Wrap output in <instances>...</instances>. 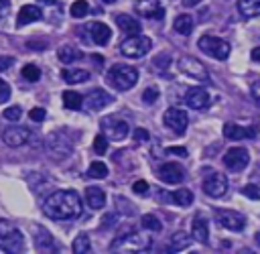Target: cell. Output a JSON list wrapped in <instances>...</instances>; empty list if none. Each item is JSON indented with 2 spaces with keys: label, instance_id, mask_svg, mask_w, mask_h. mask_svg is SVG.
Instances as JSON below:
<instances>
[{
  "label": "cell",
  "instance_id": "4dcf8cb0",
  "mask_svg": "<svg viewBox=\"0 0 260 254\" xmlns=\"http://www.w3.org/2000/svg\"><path fill=\"white\" fill-rule=\"evenodd\" d=\"M175 30L179 35H191V30H193V18L189 14H179L175 18Z\"/></svg>",
  "mask_w": 260,
  "mask_h": 254
},
{
  "label": "cell",
  "instance_id": "7c38bea8",
  "mask_svg": "<svg viewBox=\"0 0 260 254\" xmlns=\"http://www.w3.org/2000/svg\"><path fill=\"white\" fill-rule=\"evenodd\" d=\"M167 128H171L175 134H183L187 130V124H189V118H187V112L185 110H179V108H169L162 116Z\"/></svg>",
  "mask_w": 260,
  "mask_h": 254
},
{
  "label": "cell",
  "instance_id": "6f0895ef",
  "mask_svg": "<svg viewBox=\"0 0 260 254\" xmlns=\"http://www.w3.org/2000/svg\"><path fill=\"white\" fill-rule=\"evenodd\" d=\"M102 2H106V4H112V2H116V0H102Z\"/></svg>",
  "mask_w": 260,
  "mask_h": 254
},
{
  "label": "cell",
  "instance_id": "8d00e7d4",
  "mask_svg": "<svg viewBox=\"0 0 260 254\" xmlns=\"http://www.w3.org/2000/svg\"><path fill=\"white\" fill-rule=\"evenodd\" d=\"M142 228H144V230H152V232H158V230L162 228V224H160V219H158L156 215H152V213H146V215L142 217Z\"/></svg>",
  "mask_w": 260,
  "mask_h": 254
},
{
  "label": "cell",
  "instance_id": "6da1fadb",
  "mask_svg": "<svg viewBox=\"0 0 260 254\" xmlns=\"http://www.w3.org/2000/svg\"><path fill=\"white\" fill-rule=\"evenodd\" d=\"M43 213L51 219H75L81 215V197L71 189L51 193L43 203Z\"/></svg>",
  "mask_w": 260,
  "mask_h": 254
},
{
  "label": "cell",
  "instance_id": "f1b7e54d",
  "mask_svg": "<svg viewBox=\"0 0 260 254\" xmlns=\"http://www.w3.org/2000/svg\"><path fill=\"white\" fill-rule=\"evenodd\" d=\"M57 57H59L61 63L69 65V63H75L77 59H81V53H79L73 45H65V47H61V49L57 51Z\"/></svg>",
  "mask_w": 260,
  "mask_h": 254
},
{
  "label": "cell",
  "instance_id": "681fc988",
  "mask_svg": "<svg viewBox=\"0 0 260 254\" xmlns=\"http://www.w3.org/2000/svg\"><path fill=\"white\" fill-rule=\"evenodd\" d=\"M169 61H171V59H169L167 55H160V57H156V59H154V63H156L158 67H167V65H169Z\"/></svg>",
  "mask_w": 260,
  "mask_h": 254
},
{
  "label": "cell",
  "instance_id": "db71d44e",
  "mask_svg": "<svg viewBox=\"0 0 260 254\" xmlns=\"http://www.w3.org/2000/svg\"><path fill=\"white\" fill-rule=\"evenodd\" d=\"M201 0H183V4L185 6H195V4H199Z\"/></svg>",
  "mask_w": 260,
  "mask_h": 254
},
{
  "label": "cell",
  "instance_id": "1f68e13d",
  "mask_svg": "<svg viewBox=\"0 0 260 254\" xmlns=\"http://www.w3.org/2000/svg\"><path fill=\"white\" fill-rule=\"evenodd\" d=\"M81 104H83V98L77 93V91H65L63 93V106L67 108V110H79L81 108Z\"/></svg>",
  "mask_w": 260,
  "mask_h": 254
},
{
  "label": "cell",
  "instance_id": "c3c4849f",
  "mask_svg": "<svg viewBox=\"0 0 260 254\" xmlns=\"http://www.w3.org/2000/svg\"><path fill=\"white\" fill-rule=\"evenodd\" d=\"M12 63H14V57H0V71L12 67Z\"/></svg>",
  "mask_w": 260,
  "mask_h": 254
},
{
  "label": "cell",
  "instance_id": "cb8c5ba5",
  "mask_svg": "<svg viewBox=\"0 0 260 254\" xmlns=\"http://www.w3.org/2000/svg\"><path fill=\"white\" fill-rule=\"evenodd\" d=\"M160 197H167L175 205H181V207H189L193 203V193L189 189H177L173 193H160Z\"/></svg>",
  "mask_w": 260,
  "mask_h": 254
},
{
  "label": "cell",
  "instance_id": "7a4b0ae2",
  "mask_svg": "<svg viewBox=\"0 0 260 254\" xmlns=\"http://www.w3.org/2000/svg\"><path fill=\"white\" fill-rule=\"evenodd\" d=\"M106 79H108V83H110L114 89H118V91H128L130 87L136 85V81H138V71H136L134 67H130V65L118 63V65H114V67L108 71Z\"/></svg>",
  "mask_w": 260,
  "mask_h": 254
},
{
  "label": "cell",
  "instance_id": "11a10c76",
  "mask_svg": "<svg viewBox=\"0 0 260 254\" xmlns=\"http://www.w3.org/2000/svg\"><path fill=\"white\" fill-rule=\"evenodd\" d=\"M55 2H57V0H39V4H49V6L55 4Z\"/></svg>",
  "mask_w": 260,
  "mask_h": 254
},
{
  "label": "cell",
  "instance_id": "5bb4252c",
  "mask_svg": "<svg viewBox=\"0 0 260 254\" xmlns=\"http://www.w3.org/2000/svg\"><path fill=\"white\" fill-rule=\"evenodd\" d=\"M28 140H30V130L22 128V126H10L2 132V142L12 148H18V146L26 144Z\"/></svg>",
  "mask_w": 260,
  "mask_h": 254
},
{
  "label": "cell",
  "instance_id": "d6986e66",
  "mask_svg": "<svg viewBox=\"0 0 260 254\" xmlns=\"http://www.w3.org/2000/svg\"><path fill=\"white\" fill-rule=\"evenodd\" d=\"M85 106L89 108V110H102V108H106L110 102H112V96L108 93V91H104V89H91L87 96H85Z\"/></svg>",
  "mask_w": 260,
  "mask_h": 254
},
{
  "label": "cell",
  "instance_id": "9a60e30c",
  "mask_svg": "<svg viewBox=\"0 0 260 254\" xmlns=\"http://www.w3.org/2000/svg\"><path fill=\"white\" fill-rule=\"evenodd\" d=\"M156 177H158L162 183L179 185V183L185 179V173H183V169H181L177 163H165V165H160V167H158Z\"/></svg>",
  "mask_w": 260,
  "mask_h": 254
},
{
  "label": "cell",
  "instance_id": "4fadbf2b",
  "mask_svg": "<svg viewBox=\"0 0 260 254\" xmlns=\"http://www.w3.org/2000/svg\"><path fill=\"white\" fill-rule=\"evenodd\" d=\"M250 163V154L246 148H240V146H234L230 148L225 154H223V165L230 169V171H242L246 169Z\"/></svg>",
  "mask_w": 260,
  "mask_h": 254
},
{
  "label": "cell",
  "instance_id": "7bdbcfd3",
  "mask_svg": "<svg viewBox=\"0 0 260 254\" xmlns=\"http://www.w3.org/2000/svg\"><path fill=\"white\" fill-rule=\"evenodd\" d=\"M148 189H150V185H148L146 181H142V179H140V181H136V183H134V187H132V191H134L136 195H146V193H148Z\"/></svg>",
  "mask_w": 260,
  "mask_h": 254
},
{
  "label": "cell",
  "instance_id": "f35d334b",
  "mask_svg": "<svg viewBox=\"0 0 260 254\" xmlns=\"http://www.w3.org/2000/svg\"><path fill=\"white\" fill-rule=\"evenodd\" d=\"M93 150H95L98 154H104V152L108 150V140H106L104 134H98V136H95V140H93Z\"/></svg>",
  "mask_w": 260,
  "mask_h": 254
},
{
  "label": "cell",
  "instance_id": "f546056e",
  "mask_svg": "<svg viewBox=\"0 0 260 254\" xmlns=\"http://www.w3.org/2000/svg\"><path fill=\"white\" fill-rule=\"evenodd\" d=\"M189 244H191V238H189L185 232H175L173 238H171L169 250H171V252H179V250H185Z\"/></svg>",
  "mask_w": 260,
  "mask_h": 254
},
{
  "label": "cell",
  "instance_id": "f5cc1de1",
  "mask_svg": "<svg viewBox=\"0 0 260 254\" xmlns=\"http://www.w3.org/2000/svg\"><path fill=\"white\" fill-rule=\"evenodd\" d=\"M91 59H93V63H95V65H102V63H104L102 55H91Z\"/></svg>",
  "mask_w": 260,
  "mask_h": 254
},
{
  "label": "cell",
  "instance_id": "44dd1931",
  "mask_svg": "<svg viewBox=\"0 0 260 254\" xmlns=\"http://www.w3.org/2000/svg\"><path fill=\"white\" fill-rule=\"evenodd\" d=\"M41 16H43L41 8H37L35 4H24L18 10V14H16V24L18 26H24V24H30L35 20H41Z\"/></svg>",
  "mask_w": 260,
  "mask_h": 254
},
{
  "label": "cell",
  "instance_id": "277c9868",
  "mask_svg": "<svg viewBox=\"0 0 260 254\" xmlns=\"http://www.w3.org/2000/svg\"><path fill=\"white\" fill-rule=\"evenodd\" d=\"M150 238L148 236H142L138 232H132V234H124V236H118L112 244H110V250L112 252H142V250H148L150 248Z\"/></svg>",
  "mask_w": 260,
  "mask_h": 254
},
{
  "label": "cell",
  "instance_id": "836d02e7",
  "mask_svg": "<svg viewBox=\"0 0 260 254\" xmlns=\"http://www.w3.org/2000/svg\"><path fill=\"white\" fill-rule=\"evenodd\" d=\"M87 177H91V179H104V177H108V167H106V163L93 161V163L89 165V169H87Z\"/></svg>",
  "mask_w": 260,
  "mask_h": 254
},
{
  "label": "cell",
  "instance_id": "8fae6325",
  "mask_svg": "<svg viewBox=\"0 0 260 254\" xmlns=\"http://www.w3.org/2000/svg\"><path fill=\"white\" fill-rule=\"evenodd\" d=\"M215 219H217V224L221 228L232 230V232H240L246 226V217L242 213L234 211V209H217L215 211Z\"/></svg>",
  "mask_w": 260,
  "mask_h": 254
},
{
  "label": "cell",
  "instance_id": "30bf717a",
  "mask_svg": "<svg viewBox=\"0 0 260 254\" xmlns=\"http://www.w3.org/2000/svg\"><path fill=\"white\" fill-rule=\"evenodd\" d=\"M102 132H104L106 138L120 142V140H124L128 136V124L124 120H118V118L108 116V118L102 120Z\"/></svg>",
  "mask_w": 260,
  "mask_h": 254
},
{
  "label": "cell",
  "instance_id": "f907efd6",
  "mask_svg": "<svg viewBox=\"0 0 260 254\" xmlns=\"http://www.w3.org/2000/svg\"><path fill=\"white\" fill-rule=\"evenodd\" d=\"M250 57H252V61L260 63V47H254V49H252V53H250Z\"/></svg>",
  "mask_w": 260,
  "mask_h": 254
},
{
  "label": "cell",
  "instance_id": "ffe728a7",
  "mask_svg": "<svg viewBox=\"0 0 260 254\" xmlns=\"http://www.w3.org/2000/svg\"><path fill=\"white\" fill-rule=\"evenodd\" d=\"M87 30H89L91 43H95V45H106V43L110 41V37H112L110 26L104 24V22H89Z\"/></svg>",
  "mask_w": 260,
  "mask_h": 254
},
{
  "label": "cell",
  "instance_id": "d4e9b609",
  "mask_svg": "<svg viewBox=\"0 0 260 254\" xmlns=\"http://www.w3.org/2000/svg\"><path fill=\"white\" fill-rule=\"evenodd\" d=\"M85 201L91 209H102L106 205V193L100 187H87L85 189Z\"/></svg>",
  "mask_w": 260,
  "mask_h": 254
},
{
  "label": "cell",
  "instance_id": "5b68a950",
  "mask_svg": "<svg viewBox=\"0 0 260 254\" xmlns=\"http://www.w3.org/2000/svg\"><path fill=\"white\" fill-rule=\"evenodd\" d=\"M197 45H199V49H201L205 55H211V57L217 59V61L228 59V55H230V51H232L228 41H223V39H219V37H213V35H203Z\"/></svg>",
  "mask_w": 260,
  "mask_h": 254
},
{
  "label": "cell",
  "instance_id": "74e56055",
  "mask_svg": "<svg viewBox=\"0 0 260 254\" xmlns=\"http://www.w3.org/2000/svg\"><path fill=\"white\" fill-rule=\"evenodd\" d=\"M20 116H22V108H20V106H10V108L4 110V118H6L8 122H16Z\"/></svg>",
  "mask_w": 260,
  "mask_h": 254
},
{
  "label": "cell",
  "instance_id": "ab89813d",
  "mask_svg": "<svg viewBox=\"0 0 260 254\" xmlns=\"http://www.w3.org/2000/svg\"><path fill=\"white\" fill-rule=\"evenodd\" d=\"M242 195H246V197H250V199H258L260 197V187H256V185H244L242 187Z\"/></svg>",
  "mask_w": 260,
  "mask_h": 254
},
{
  "label": "cell",
  "instance_id": "ba28073f",
  "mask_svg": "<svg viewBox=\"0 0 260 254\" xmlns=\"http://www.w3.org/2000/svg\"><path fill=\"white\" fill-rule=\"evenodd\" d=\"M177 65H179V71H181V73H185V75H189V77H193V79H197V81H209L207 67H205L199 59H195V57H191V55H185V57L179 59Z\"/></svg>",
  "mask_w": 260,
  "mask_h": 254
},
{
  "label": "cell",
  "instance_id": "b9f144b4",
  "mask_svg": "<svg viewBox=\"0 0 260 254\" xmlns=\"http://www.w3.org/2000/svg\"><path fill=\"white\" fill-rule=\"evenodd\" d=\"M45 116H47V112H45L43 108H32V110L28 112V118H30L32 122H43Z\"/></svg>",
  "mask_w": 260,
  "mask_h": 254
},
{
  "label": "cell",
  "instance_id": "bcb514c9",
  "mask_svg": "<svg viewBox=\"0 0 260 254\" xmlns=\"http://www.w3.org/2000/svg\"><path fill=\"white\" fill-rule=\"evenodd\" d=\"M250 91H252V98L256 100V104L260 106V79L252 83V87H250Z\"/></svg>",
  "mask_w": 260,
  "mask_h": 254
},
{
  "label": "cell",
  "instance_id": "f6af8a7d",
  "mask_svg": "<svg viewBox=\"0 0 260 254\" xmlns=\"http://www.w3.org/2000/svg\"><path fill=\"white\" fill-rule=\"evenodd\" d=\"M167 154H175V156L185 158V156H187V148H185V146H169V148H167Z\"/></svg>",
  "mask_w": 260,
  "mask_h": 254
},
{
  "label": "cell",
  "instance_id": "d590c367",
  "mask_svg": "<svg viewBox=\"0 0 260 254\" xmlns=\"http://www.w3.org/2000/svg\"><path fill=\"white\" fill-rule=\"evenodd\" d=\"M22 77L26 81H39L41 79V69L37 65H32V63H28V65L22 67Z\"/></svg>",
  "mask_w": 260,
  "mask_h": 254
},
{
  "label": "cell",
  "instance_id": "52a82bcc",
  "mask_svg": "<svg viewBox=\"0 0 260 254\" xmlns=\"http://www.w3.org/2000/svg\"><path fill=\"white\" fill-rule=\"evenodd\" d=\"M45 146H47V152L53 156V158H65L71 154L73 150V144L71 140L63 134V132H51L45 140Z\"/></svg>",
  "mask_w": 260,
  "mask_h": 254
},
{
  "label": "cell",
  "instance_id": "3957f363",
  "mask_svg": "<svg viewBox=\"0 0 260 254\" xmlns=\"http://www.w3.org/2000/svg\"><path fill=\"white\" fill-rule=\"evenodd\" d=\"M0 250L18 254L24 250V236L22 232L12 226L8 219H0Z\"/></svg>",
  "mask_w": 260,
  "mask_h": 254
},
{
  "label": "cell",
  "instance_id": "60d3db41",
  "mask_svg": "<svg viewBox=\"0 0 260 254\" xmlns=\"http://www.w3.org/2000/svg\"><path fill=\"white\" fill-rule=\"evenodd\" d=\"M156 98H158V89H156V87H148V89L142 93V100H144L146 104H154Z\"/></svg>",
  "mask_w": 260,
  "mask_h": 254
},
{
  "label": "cell",
  "instance_id": "ee69618b",
  "mask_svg": "<svg viewBox=\"0 0 260 254\" xmlns=\"http://www.w3.org/2000/svg\"><path fill=\"white\" fill-rule=\"evenodd\" d=\"M8 98H10V85L4 79H0V104L8 102Z\"/></svg>",
  "mask_w": 260,
  "mask_h": 254
},
{
  "label": "cell",
  "instance_id": "484cf974",
  "mask_svg": "<svg viewBox=\"0 0 260 254\" xmlns=\"http://www.w3.org/2000/svg\"><path fill=\"white\" fill-rule=\"evenodd\" d=\"M37 230V236H35V246L39 248V250H55L57 246H55V240H53V236L45 230V228H35Z\"/></svg>",
  "mask_w": 260,
  "mask_h": 254
},
{
  "label": "cell",
  "instance_id": "4316f807",
  "mask_svg": "<svg viewBox=\"0 0 260 254\" xmlns=\"http://www.w3.org/2000/svg\"><path fill=\"white\" fill-rule=\"evenodd\" d=\"M238 12L244 18L260 16V0H238Z\"/></svg>",
  "mask_w": 260,
  "mask_h": 254
},
{
  "label": "cell",
  "instance_id": "9f6ffc18",
  "mask_svg": "<svg viewBox=\"0 0 260 254\" xmlns=\"http://www.w3.org/2000/svg\"><path fill=\"white\" fill-rule=\"evenodd\" d=\"M254 240H256V244H258V248H260V232H256V238H254Z\"/></svg>",
  "mask_w": 260,
  "mask_h": 254
},
{
  "label": "cell",
  "instance_id": "9c48e42d",
  "mask_svg": "<svg viewBox=\"0 0 260 254\" xmlns=\"http://www.w3.org/2000/svg\"><path fill=\"white\" fill-rule=\"evenodd\" d=\"M203 191L209 197L225 195V191H228V177L223 173H217V171L205 173V177H203Z\"/></svg>",
  "mask_w": 260,
  "mask_h": 254
},
{
  "label": "cell",
  "instance_id": "ac0fdd59",
  "mask_svg": "<svg viewBox=\"0 0 260 254\" xmlns=\"http://www.w3.org/2000/svg\"><path fill=\"white\" fill-rule=\"evenodd\" d=\"M185 102L193 110H205L209 106V93L203 87H191L185 96Z\"/></svg>",
  "mask_w": 260,
  "mask_h": 254
},
{
  "label": "cell",
  "instance_id": "603a6c76",
  "mask_svg": "<svg viewBox=\"0 0 260 254\" xmlns=\"http://www.w3.org/2000/svg\"><path fill=\"white\" fill-rule=\"evenodd\" d=\"M116 24L120 26L122 33L126 35H138L140 33V22L136 18H132L130 14H118L116 16Z\"/></svg>",
  "mask_w": 260,
  "mask_h": 254
},
{
  "label": "cell",
  "instance_id": "d6a6232c",
  "mask_svg": "<svg viewBox=\"0 0 260 254\" xmlns=\"http://www.w3.org/2000/svg\"><path fill=\"white\" fill-rule=\"evenodd\" d=\"M73 252H77V254H87V252H91V242H89V236H87V234H79V236L73 240Z\"/></svg>",
  "mask_w": 260,
  "mask_h": 254
},
{
  "label": "cell",
  "instance_id": "2e32d148",
  "mask_svg": "<svg viewBox=\"0 0 260 254\" xmlns=\"http://www.w3.org/2000/svg\"><path fill=\"white\" fill-rule=\"evenodd\" d=\"M134 8L144 18H154V20L165 18V10H162V6H160L158 0H136Z\"/></svg>",
  "mask_w": 260,
  "mask_h": 254
},
{
  "label": "cell",
  "instance_id": "83f0119b",
  "mask_svg": "<svg viewBox=\"0 0 260 254\" xmlns=\"http://www.w3.org/2000/svg\"><path fill=\"white\" fill-rule=\"evenodd\" d=\"M61 77H63L67 83L75 85V83L87 81V79H89V71H85V69H63V71H61Z\"/></svg>",
  "mask_w": 260,
  "mask_h": 254
},
{
  "label": "cell",
  "instance_id": "7402d4cb",
  "mask_svg": "<svg viewBox=\"0 0 260 254\" xmlns=\"http://www.w3.org/2000/svg\"><path fill=\"white\" fill-rule=\"evenodd\" d=\"M191 236L201 242V244H209V228H207V219L203 217H193L191 224Z\"/></svg>",
  "mask_w": 260,
  "mask_h": 254
},
{
  "label": "cell",
  "instance_id": "8992f818",
  "mask_svg": "<svg viewBox=\"0 0 260 254\" xmlns=\"http://www.w3.org/2000/svg\"><path fill=\"white\" fill-rule=\"evenodd\" d=\"M150 47H152V41H150L148 37L128 35V37L122 41L120 51H122V55H126V57H134V59H138V57H144V55L150 51Z\"/></svg>",
  "mask_w": 260,
  "mask_h": 254
},
{
  "label": "cell",
  "instance_id": "816d5d0a",
  "mask_svg": "<svg viewBox=\"0 0 260 254\" xmlns=\"http://www.w3.org/2000/svg\"><path fill=\"white\" fill-rule=\"evenodd\" d=\"M8 6H10V4H8V0H0V16L8 10Z\"/></svg>",
  "mask_w": 260,
  "mask_h": 254
},
{
  "label": "cell",
  "instance_id": "7dc6e473",
  "mask_svg": "<svg viewBox=\"0 0 260 254\" xmlns=\"http://www.w3.org/2000/svg\"><path fill=\"white\" fill-rule=\"evenodd\" d=\"M134 138L140 140V142L148 140V130H144V128H136V130H134Z\"/></svg>",
  "mask_w": 260,
  "mask_h": 254
},
{
  "label": "cell",
  "instance_id": "e0dca14e",
  "mask_svg": "<svg viewBox=\"0 0 260 254\" xmlns=\"http://www.w3.org/2000/svg\"><path fill=\"white\" fill-rule=\"evenodd\" d=\"M223 136L230 140H244V138H254L256 128L254 126H238L236 122H228L223 126Z\"/></svg>",
  "mask_w": 260,
  "mask_h": 254
},
{
  "label": "cell",
  "instance_id": "e575fe53",
  "mask_svg": "<svg viewBox=\"0 0 260 254\" xmlns=\"http://www.w3.org/2000/svg\"><path fill=\"white\" fill-rule=\"evenodd\" d=\"M69 12H71L73 18H83V16L89 12V4H87L85 0H77V2L71 4V10H69Z\"/></svg>",
  "mask_w": 260,
  "mask_h": 254
}]
</instances>
